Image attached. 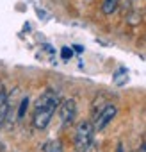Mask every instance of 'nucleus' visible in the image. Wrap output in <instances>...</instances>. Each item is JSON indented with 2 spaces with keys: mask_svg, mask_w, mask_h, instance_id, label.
Listing matches in <instances>:
<instances>
[{
  "mask_svg": "<svg viewBox=\"0 0 146 152\" xmlns=\"http://www.w3.org/2000/svg\"><path fill=\"white\" fill-rule=\"evenodd\" d=\"M57 106H59V97H57V93H53L52 90L45 91V93L38 99V102H36V111H34V120H32L34 127H36V129H45V127L50 124V120H52V116H53Z\"/></svg>",
  "mask_w": 146,
  "mask_h": 152,
  "instance_id": "1",
  "label": "nucleus"
},
{
  "mask_svg": "<svg viewBox=\"0 0 146 152\" xmlns=\"http://www.w3.org/2000/svg\"><path fill=\"white\" fill-rule=\"evenodd\" d=\"M93 132H95V129H93V125H91L89 122L79 124L77 134H75V147H77L80 152L86 150V148L91 145V141H93Z\"/></svg>",
  "mask_w": 146,
  "mask_h": 152,
  "instance_id": "2",
  "label": "nucleus"
},
{
  "mask_svg": "<svg viewBox=\"0 0 146 152\" xmlns=\"http://www.w3.org/2000/svg\"><path fill=\"white\" fill-rule=\"evenodd\" d=\"M116 113H118V107H116L114 104H107V106H103L102 111L98 113L96 120H95L93 129H95V131H103V129L112 122V118L116 116Z\"/></svg>",
  "mask_w": 146,
  "mask_h": 152,
  "instance_id": "3",
  "label": "nucleus"
},
{
  "mask_svg": "<svg viewBox=\"0 0 146 152\" xmlns=\"http://www.w3.org/2000/svg\"><path fill=\"white\" fill-rule=\"evenodd\" d=\"M75 115H77V102L73 99H68L59 106V116L62 124H71L75 120Z\"/></svg>",
  "mask_w": 146,
  "mask_h": 152,
  "instance_id": "4",
  "label": "nucleus"
},
{
  "mask_svg": "<svg viewBox=\"0 0 146 152\" xmlns=\"http://www.w3.org/2000/svg\"><path fill=\"white\" fill-rule=\"evenodd\" d=\"M118 4H119V0H105L102 4V13L103 15H112L118 9Z\"/></svg>",
  "mask_w": 146,
  "mask_h": 152,
  "instance_id": "5",
  "label": "nucleus"
},
{
  "mask_svg": "<svg viewBox=\"0 0 146 152\" xmlns=\"http://www.w3.org/2000/svg\"><path fill=\"white\" fill-rule=\"evenodd\" d=\"M45 152H62L61 141H50V143L45 147Z\"/></svg>",
  "mask_w": 146,
  "mask_h": 152,
  "instance_id": "6",
  "label": "nucleus"
},
{
  "mask_svg": "<svg viewBox=\"0 0 146 152\" xmlns=\"http://www.w3.org/2000/svg\"><path fill=\"white\" fill-rule=\"evenodd\" d=\"M61 57H62L64 61L71 59V57H73V50H71L69 47H62V50H61Z\"/></svg>",
  "mask_w": 146,
  "mask_h": 152,
  "instance_id": "7",
  "label": "nucleus"
},
{
  "mask_svg": "<svg viewBox=\"0 0 146 152\" xmlns=\"http://www.w3.org/2000/svg\"><path fill=\"white\" fill-rule=\"evenodd\" d=\"M27 106H29V99L25 97V99L22 100V104H20V109H18V118H23V115H25V109H27Z\"/></svg>",
  "mask_w": 146,
  "mask_h": 152,
  "instance_id": "8",
  "label": "nucleus"
},
{
  "mask_svg": "<svg viewBox=\"0 0 146 152\" xmlns=\"http://www.w3.org/2000/svg\"><path fill=\"white\" fill-rule=\"evenodd\" d=\"M7 102V93H6V88H4V84L0 83V106L2 104H6Z\"/></svg>",
  "mask_w": 146,
  "mask_h": 152,
  "instance_id": "9",
  "label": "nucleus"
},
{
  "mask_svg": "<svg viewBox=\"0 0 146 152\" xmlns=\"http://www.w3.org/2000/svg\"><path fill=\"white\" fill-rule=\"evenodd\" d=\"M118 152H125V147H123V143H119V145H118Z\"/></svg>",
  "mask_w": 146,
  "mask_h": 152,
  "instance_id": "10",
  "label": "nucleus"
},
{
  "mask_svg": "<svg viewBox=\"0 0 146 152\" xmlns=\"http://www.w3.org/2000/svg\"><path fill=\"white\" fill-rule=\"evenodd\" d=\"M137 152H146V143H144V145H141V148H139Z\"/></svg>",
  "mask_w": 146,
  "mask_h": 152,
  "instance_id": "11",
  "label": "nucleus"
}]
</instances>
